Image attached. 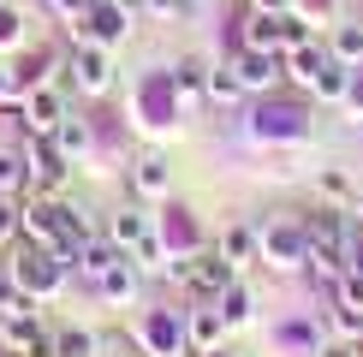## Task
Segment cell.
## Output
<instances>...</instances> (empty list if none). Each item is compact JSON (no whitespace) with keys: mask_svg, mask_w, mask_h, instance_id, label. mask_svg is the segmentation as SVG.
Listing matches in <instances>:
<instances>
[{"mask_svg":"<svg viewBox=\"0 0 363 357\" xmlns=\"http://www.w3.org/2000/svg\"><path fill=\"white\" fill-rule=\"evenodd\" d=\"M167 191H173V161L167 155L149 149V155L131 161V197H138V203H161Z\"/></svg>","mask_w":363,"mask_h":357,"instance_id":"8fae6325","label":"cell"},{"mask_svg":"<svg viewBox=\"0 0 363 357\" xmlns=\"http://www.w3.org/2000/svg\"><path fill=\"white\" fill-rule=\"evenodd\" d=\"M208 72H215V66H208L203 54H179V66L167 72V78H173V96H179V101H196V96L208 89Z\"/></svg>","mask_w":363,"mask_h":357,"instance_id":"9a60e30c","label":"cell"},{"mask_svg":"<svg viewBox=\"0 0 363 357\" xmlns=\"http://www.w3.org/2000/svg\"><path fill=\"white\" fill-rule=\"evenodd\" d=\"M185 339L196 351H215V346H226V316L208 298H196V310H185Z\"/></svg>","mask_w":363,"mask_h":357,"instance_id":"4fadbf2b","label":"cell"},{"mask_svg":"<svg viewBox=\"0 0 363 357\" xmlns=\"http://www.w3.org/2000/svg\"><path fill=\"white\" fill-rule=\"evenodd\" d=\"M113 262H125V250H119L113 238H84V244H78V256H72V268H84L89 280H101Z\"/></svg>","mask_w":363,"mask_h":357,"instance_id":"e0dca14e","label":"cell"},{"mask_svg":"<svg viewBox=\"0 0 363 357\" xmlns=\"http://www.w3.org/2000/svg\"><path fill=\"white\" fill-rule=\"evenodd\" d=\"M54 357H101V339L84 327H60L54 334Z\"/></svg>","mask_w":363,"mask_h":357,"instance_id":"603a6c76","label":"cell"},{"mask_svg":"<svg viewBox=\"0 0 363 357\" xmlns=\"http://www.w3.org/2000/svg\"><path fill=\"white\" fill-rule=\"evenodd\" d=\"M155 238L167 244V256H191V250H203V232H196L191 208H167V215H161V227H155Z\"/></svg>","mask_w":363,"mask_h":357,"instance_id":"5bb4252c","label":"cell"},{"mask_svg":"<svg viewBox=\"0 0 363 357\" xmlns=\"http://www.w3.org/2000/svg\"><path fill=\"white\" fill-rule=\"evenodd\" d=\"M208 101H220V108H233L238 96H245V89H238V78H233V66H215L208 72V89H203Z\"/></svg>","mask_w":363,"mask_h":357,"instance_id":"83f0119b","label":"cell"},{"mask_svg":"<svg viewBox=\"0 0 363 357\" xmlns=\"http://www.w3.org/2000/svg\"><path fill=\"white\" fill-rule=\"evenodd\" d=\"M196 357H238L233 346H215V351H196Z\"/></svg>","mask_w":363,"mask_h":357,"instance_id":"ab89813d","label":"cell"},{"mask_svg":"<svg viewBox=\"0 0 363 357\" xmlns=\"http://www.w3.org/2000/svg\"><path fill=\"white\" fill-rule=\"evenodd\" d=\"M54 143H60V155H66V161H84L89 155V125H84V119H60Z\"/></svg>","mask_w":363,"mask_h":357,"instance_id":"7402d4cb","label":"cell"},{"mask_svg":"<svg viewBox=\"0 0 363 357\" xmlns=\"http://www.w3.org/2000/svg\"><path fill=\"white\" fill-rule=\"evenodd\" d=\"M250 137H256V143H304V137H310V108H304V101L256 96V108H250Z\"/></svg>","mask_w":363,"mask_h":357,"instance_id":"7a4b0ae2","label":"cell"},{"mask_svg":"<svg viewBox=\"0 0 363 357\" xmlns=\"http://www.w3.org/2000/svg\"><path fill=\"white\" fill-rule=\"evenodd\" d=\"M6 268H12V280L24 286V298H54L60 286H66V274H72V262L54 256V250H42V244H24Z\"/></svg>","mask_w":363,"mask_h":357,"instance_id":"3957f363","label":"cell"},{"mask_svg":"<svg viewBox=\"0 0 363 357\" xmlns=\"http://www.w3.org/2000/svg\"><path fill=\"white\" fill-rule=\"evenodd\" d=\"M24 238L72 262V256H78V244L89 238V227H84V215H78L72 203H60V197H30V203H24Z\"/></svg>","mask_w":363,"mask_h":357,"instance_id":"6da1fadb","label":"cell"},{"mask_svg":"<svg viewBox=\"0 0 363 357\" xmlns=\"http://www.w3.org/2000/svg\"><path fill=\"white\" fill-rule=\"evenodd\" d=\"M125 36H131V12L119 0H89V12L72 24V42H96V48H113Z\"/></svg>","mask_w":363,"mask_h":357,"instance_id":"8992f818","label":"cell"},{"mask_svg":"<svg viewBox=\"0 0 363 357\" xmlns=\"http://www.w3.org/2000/svg\"><path fill=\"white\" fill-rule=\"evenodd\" d=\"M256 256L280 274H292V268H310V238L298 220H268V227H256Z\"/></svg>","mask_w":363,"mask_h":357,"instance_id":"5b68a950","label":"cell"},{"mask_svg":"<svg viewBox=\"0 0 363 357\" xmlns=\"http://www.w3.org/2000/svg\"><path fill=\"white\" fill-rule=\"evenodd\" d=\"M6 96H12V72L0 66V101H6Z\"/></svg>","mask_w":363,"mask_h":357,"instance_id":"f35d334b","label":"cell"},{"mask_svg":"<svg viewBox=\"0 0 363 357\" xmlns=\"http://www.w3.org/2000/svg\"><path fill=\"white\" fill-rule=\"evenodd\" d=\"M334 334H340V339H357V346H363V310L334 304Z\"/></svg>","mask_w":363,"mask_h":357,"instance_id":"4dcf8cb0","label":"cell"},{"mask_svg":"<svg viewBox=\"0 0 363 357\" xmlns=\"http://www.w3.org/2000/svg\"><path fill=\"white\" fill-rule=\"evenodd\" d=\"M138 280H143V268H138V262L125 256V262H113L108 274L96 280V292L108 298V304H125V298H138Z\"/></svg>","mask_w":363,"mask_h":357,"instance_id":"ac0fdd59","label":"cell"},{"mask_svg":"<svg viewBox=\"0 0 363 357\" xmlns=\"http://www.w3.org/2000/svg\"><path fill=\"white\" fill-rule=\"evenodd\" d=\"M315 357H363V346H357V339H322V346H315Z\"/></svg>","mask_w":363,"mask_h":357,"instance_id":"836d02e7","label":"cell"},{"mask_svg":"<svg viewBox=\"0 0 363 357\" xmlns=\"http://www.w3.org/2000/svg\"><path fill=\"white\" fill-rule=\"evenodd\" d=\"M233 280H238V268L233 262H226L220 256V250L215 244H203V250H191V298H208V304H215V298L226 292V286H233Z\"/></svg>","mask_w":363,"mask_h":357,"instance_id":"9c48e42d","label":"cell"},{"mask_svg":"<svg viewBox=\"0 0 363 357\" xmlns=\"http://www.w3.org/2000/svg\"><path fill=\"white\" fill-rule=\"evenodd\" d=\"M345 108H352V113L363 119V66L352 72V84H345Z\"/></svg>","mask_w":363,"mask_h":357,"instance_id":"d590c367","label":"cell"},{"mask_svg":"<svg viewBox=\"0 0 363 357\" xmlns=\"http://www.w3.org/2000/svg\"><path fill=\"white\" fill-rule=\"evenodd\" d=\"M352 215H357V220H363V197H357V203H352Z\"/></svg>","mask_w":363,"mask_h":357,"instance_id":"60d3db41","label":"cell"},{"mask_svg":"<svg viewBox=\"0 0 363 357\" xmlns=\"http://www.w3.org/2000/svg\"><path fill=\"white\" fill-rule=\"evenodd\" d=\"M215 250H220V256L233 262V268L256 262V227H250V220H233V227H226V232L215 238Z\"/></svg>","mask_w":363,"mask_h":357,"instance_id":"d6986e66","label":"cell"},{"mask_svg":"<svg viewBox=\"0 0 363 357\" xmlns=\"http://www.w3.org/2000/svg\"><path fill=\"white\" fill-rule=\"evenodd\" d=\"M42 6H48V12H54L60 24H78L84 12H89V0H42Z\"/></svg>","mask_w":363,"mask_h":357,"instance_id":"d6a6232c","label":"cell"},{"mask_svg":"<svg viewBox=\"0 0 363 357\" xmlns=\"http://www.w3.org/2000/svg\"><path fill=\"white\" fill-rule=\"evenodd\" d=\"M298 227H304L310 250H345V227H352V215L334 208V203H322V208H310V215H298Z\"/></svg>","mask_w":363,"mask_h":357,"instance_id":"30bf717a","label":"cell"},{"mask_svg":"<svg viewBox=\"0 0 363 357\" xmlns=\"http://www.w3.org/2000/svg\"><path fill=\"white\" fill-rule=\"evenodd\" d=\"M24 178H30V197H60L66 191V178H72V161L60 155V143L54 137H24Z\"/></svg>","mask_w":363,"mask_h":357,"instance_id":"277c9868","label":"cell"},{"mask_svg":"<svg viewBox=\"0 0 363 357\" xmlns=\"http://www.w3.org/2000/svg\"><path fill=\"white\" fill-rule=\"evenodd\" d=\"M12 310H30V298H24L18 280H12V268H0V316H12Z\"/></svg>","mask_w":363,"mask_h":357,"instance_id":"f546056e","label":"cell"},{"mask_svg":"<svg viewBox=\"0 0 363 357\" xmlns=\"http://www.w3.org/2000/svg\"><path fill=\"white\" fill-rule=\"evenodd\" d=\"M345 84H352V66L328 60V66H322V78L310 84V96H322V101H345Z\"/></svg>","mask_w":363,"mask_h":357,"instance_id":"d4e9b609","label":"cell"},{"mask_svg":"<svg viewBox=\"0 0 363 357\" xmlns=\"http://www.w3.org/2000/svg\"><path fill=\"white\" fill-rule=\"evenodd\" d=\"M315 191H322V203H334V208H352V203H357V185H352V178H345L340 167H322Z\"/></svg>","mask_w":363,"mask_h":357,"instance_id":"cb8c5ba5","label":"cell"},{"mask_svg":"<svg viewBox=\"0 0 363 357\" xmlns=\"http://www.w3.org/2000/svg\"><path fill=\"white\" fill-rule=\"evenodd\" d=\"M24 191H30V178H24V155L0 149V197H12V203H18Z\"/></svg>","mask_w":363,"mask_h":357,"instance_id":"484cf974","label":"cell"},{"mask_svg":"<svg viewBox=\"0 0 363 357\" xmlns=\"http://www.w3.org/2000/svg\"><path fill=\"white\" fill-rule=\"evenodd\" d=\"M108 238H113V244H119V250H125V256H131V250H138V244H149V238H155V215H149L143 203L119 208V215L108 220Z\"/></svg>","mask_w":363,"mask_h":357,"instance_id":"7c38bea8","label":"cell"},{"mask_svg":"<svg viewBox=\"0 0 363 357\" xmlns=\"http://www.w3.org/2000/svg\"><path fill=\"white\" fill-rule=\"evenodd\" d=\"M185 6H203V0H185Z\"/></svg>","mask_w":363,"mask_h":357,"instance_id":"b9f144b4","label":"cell"},{"mask_svg":"<svg viewBox=\"0 0 363 357\" xmlns=\"http://www.w3.org/2000/svg\"><path fill=\"white\" fill-rule=\"evenodd\" d=\"M18 42H24V12L0 0V54H6V48H18Z\"/></svg>","mask_w":363,"mask_h":357,"instance_id":"f1b7e54d","label":"cell"},{"mask_svg":"<svg viewBox=\"0 0 363 357\" xmlns=\"http://www.w3.org/2000/svg\"><path fill=\"white\" fill-rule=\"evenodd\" d=\"M215 310L226 316V327H245V322L256 316V298H250V286H245V280H233V286L215 298Z\"/></svg>","mask_w":363,"mask_h":357,"instance_id":"44dd1931","label":"cell"},{"mask_svg":"<svg viewBox=\"0 0 363 357\" xmlns=\"http://www.w3.org/2000/svg\"><path fill=\"white\" fill-rule=\"evenodd\" d=\"M250 12H292V0H250Z\"/></svg>","mask_w":363,"mask_h":357,"instance_id":"74e56055","label":"cell"},{"mask_svg":"<svg viewBox=\"0 0 363 357\" xmlns=\"http://www.w3.org/2000/svg\"><path fill=\"white\" fill-rule=\"evenodd\" d=\"M226 66H233V78H238V89H245V96H268V89L280 84L286 60H280V54H268V48H238Z\"/></svg>","mask_w":363,"mask_h":357,"instance_id":"ba28073f","label":"cell"},{"mask_svg":"<svg viewBox=\"0 0 363 357\" xmlns=\"http://www.w3.org/2000/svg\"><path fill=\"white\" fill-rule=\"evenodd\" d=\"M340 304L363 310V274H352V268H345V280H340Z\"/></svg>","mask_w":363,"mask_h":357,"instance_id":"e575fe53","label":"cell"},{"mask_svg":"<svg viewBox=\"0 0 363 357\" xmlns=\"http://www.w3.org/2000/svg\"><path fill=\"white\" fill-rule=\"evenodd\" d=\"M18 232H24V203L0 197V244H6V238H18Z\"/></svg>","mask_w":363,"mask_h":357,"instance_id":"1f68e13d","label":"cell"},{"mask_svg":"<svg viewBox=\"0 0 363 357\" xmlns=\"http://www.w3.org/2000/svg\"><path fill=\"white\" fill-rule=\"evenodd\" d=\"M66 84L84 89V96H101V89L113 84V60L108 48H96V42H78V48L66 54Z\"/></svg>","mask_w":363,"mask_h":357,"instance_id":"52a82bcc","label":"cell"},{"mask_svg":"<svg viewBox=\"0 0 363 357\" xmlns=\"http://www.w3.org/2000/svg\"><path fill=\"white\" fill-rule=\"evenodd\" d=\"M274 346L298 351V357H315V346H322V339H315V334H310L304 322H286V327H274Z\"/></svg>","mask_w":363,"mask_h":357,"instance_id":"4316f807","label":"cell"},{"mask_svg":"<svg viewBox=\"0 0 363 357\" xmlns=\"http://www.w3.org/2000/svg\"><path fill=\"white\" fill-rule=\"evenodd\" d=\"M280 60H286V72H292L298 84H315V78H322V66H328L334 54H328V42H298V48H286Z\"/></svg>","mask_w":363,"mask_h":357,"instance_id":"2e32d148","label":"cell"},{"mask_svg":"<svg viewBox=\"0 0 363 357\" xmlns=\"http://www.w3.org/2000/svg\"><path fill=\"white\" fill-rule=\"evenodd\" d=\"M328 54L340 60V66H363V24H352V18H340V30L328 36Z\"/></svg>","mask_w":363,"mask_h":357,"instance_id":"ffe728a7","label":"cell"},{"mask_svg":"<svg viewBox=\"0 0 363 357\" xmlns=\"http://www.w3.org/2000/svg\"><path fill=\"white\" fill-rule=\"evenodd\" d=\"M143 6H149V12H155V18H179V12H191V6H185V0H143Z\"/></svg>","mask_w":363,"mask_h":357,"instance_id":"8d00e7d4","label":"cell"}]
</instances>
